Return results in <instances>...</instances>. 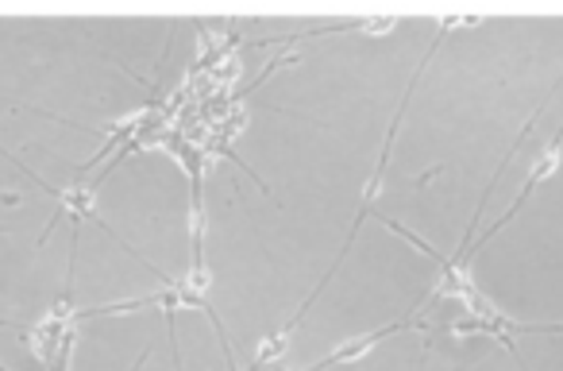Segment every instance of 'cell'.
<instances>
[{
    "instance_id": "obj_1",
    "label": "cell",
    "mask_w": 563,
    "mask_h": 371,
    "mask_svg": "<svg viewBox=\"0 0 563 371\" xmlns=\"http://www.w3.org/2000/svg\"><path fill=\"white\" fill-rule=\"evenodd\" d=\"M560 148H563V120H560V132H555V135H552V143H548V148H544V151H540L537 166H532V171H529V178H525L521 194H517V198H514V201H509V209H506V214H501V217H498V221H494V225H490V229H486V232H483V240H486V237H494V232H498V229H501V225H509V221H514V217H517V214H521V206H525V201H529V198H532V194H537V186H540V182H544V178H548V174H552V171H555V166H560Z\"/></svg>"
},
{
    "instance_id": "obj_2",
    "label": "cell",
    "mask_w": 563,
    "mask_h": 371,
    "mask_svg": "<svg viewBox=\"0 0 563 371\" xmlns=\"http://www.w3.org/2000/svg\"><path fill=\"white\" fill-rule=\"evenodd\" d=\"M421 325H424V321H417V317H401V321L383 325V329L367 332V337L344 340V345H340L336 352H329V356H324V360H317L313 368H306V371H329V368H340V363H355V360H363V356H367L371 348L378 345V340L394 337V332H406V329H421Z\"/></svg>"
},
{
    "instance_id": "obj_3",
    "label": "cell",
    "mask_w": 563,
    "mask_h": 371,
    "mask_svg": "<svg viewBox=\"0 0 563 371\" xmlns=\"http://www.w3.org/2000/svg\"><path fill=\"white\" fill-rule=\"evenodd\" d=\"M506 332L509 337H521V332H552V337H563V325H521L506 317Z\"/></svg>"
},
{
    "instance_id": "obj_4",
    "label": "cell",
    "mask_w": 563,
    "mask_h": 371,
    "mask_svg": "<svg viewBox=\"0 0 563 371\" xmlns=\"http://www.w3.org/2000/svg\"><path fill=\"white\" fill-rule=\"evenodd\" d=\"M0 371H9V368H4V363H0Z\"/></svg>"
}]
</instances>
